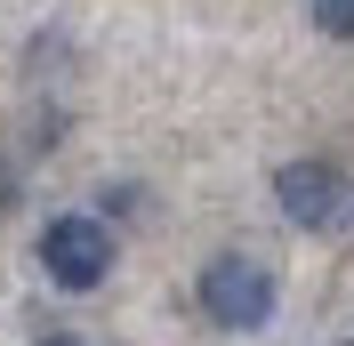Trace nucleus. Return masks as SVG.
I'll use <instances>...</instances> for the list:
<instances>
[{"label": "nucleus", "instance_id": "f257e3e1", "mask_svg": "<svg viewBox=\"0 0 354 346\" xmlns=\"http://www.w3.org/2000/svg\"><path fill=\"white\" fill-rule=\"evenodd\" d=\"M201 314L218 330H266L274 322V274L242 250H225V258L201 266Z\"/></svg>", "mask_w": 354, "mask_h": 346}, {"label": "nucleus", "instance_id": "f03ea898", "mask_svg": "<svg viewBox=\"0 0 354 346\" xmlns=\"http://www.w3.org/2000/svg\"><path fill=\"white\" fill-rule=\"evenodd\" d=\"M41 266L57 290H97V282L113 274V234L97 226V217L65 210V217H48L41 226Z\"/></svg>", "mask_w": 354, "mask_h": 346}, {"label": "nucleus", "instance_id": "7ed1b4c3", "mask_svg": "<svg viewBox=\"0 0 354 346\" xmlns=\"http://www.w3.org/2000/svg\"><path fill=\"white\" fill-rule=\"evenodd\" d=\"M274 201L290 226H338L346 217V177L330 161H282L274 170Z\"/></svg>", "mask_w": 354, "mask_h": 346}, {"label": "nucleus", "instance_id": "20e7f679", "mask_svg": "<svg viewBox=\"0 0 354 346\" xmlns=\"http://www.w3.org/2000/svg\"><path fill=\"white\" fill-rule=\"evenodd\" d=\"M314 24L338 33V41H354V0H314Z\"/></svg>", "mask_w": 354, "mask_h": 346}, {"label": "nucleus", "instance_id": "39448f33", "mask_svg": "<svg viewBox=\"0 0 354 346\" xmlns=\"http://www.w3.org/2000/svg\"><path fill=\"white\" fill-rule=\"evenodd\" d=\"M41 346H81V338H41Z\"/></svg>", "mask_w": 354, "mask_h": 346}]
</instances>
